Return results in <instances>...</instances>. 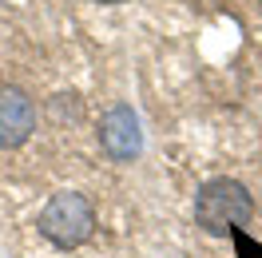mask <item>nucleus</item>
Segmentation results:
<instances>
[{
	"instance_id": "nucleus-1",
	"label": "nucleus",
	"mask_w": 262,
	"mask_h": 258,
	"mask_svg": "<svg viewBox=\"0 0 262 258\" xmlns=\"http://www.w3.org/2000/svg\"><path fill=\"white\" fill-rule=\"evenodd\" d=\"M254 219V195L246 191L238 179L219 175L211 183H203L195 195V223L207 234H238L246 223Z\"/></svg>"
},
{
	"instance_id": "nucleus-2",
	"label": "nucleus",
	"mask_w": 262,
	"mask_h": 258,
	"mask_svg": "<svg viewBox=\"0 0 262 258\" xmlns=\"http://www.w3.org/2000/svg\"><path fill=\"white\" fill-rule=\"evenodd\" d=\"M36 226L56 250H80L83 242L96 234V207L80 191H56L44 203Z\"/></svg>"
},
{
	"instance_id": "nucleus-3",
	"label": "nucleus",
	"mask_w": 262,
	"mask_h": 258,
	"mask_svg": "<svg viewBox=\"0 0 262 258\" xmlns=\"http://www.w3.org/2000/svg\"><path fill=\"white\" fill-rule=\"evenodd\" d=\"M99 147L107 151V159L131 163L143 151V123L131 103H112L99 119Z\"/></svg>"
},
{
	"instance_id": "nucleus-4",
	"label": "nucleus",
	"mask_w": 262,
	"mask_h": 258,
	"mask_svg": "<svg viewBox=\"0 0 262 258\" xmlns=\"http://www.w3.org/2000/svg\"><path fill=\"white\" fill-rule=\"evenodd\" d=\"M36 135V99L20 83H0V151H16Z\"/></svg>"
},
{
	"instance_id": "nucleus-5",
	"label": "nucleus",
	"mask_w": 262,
	"mask_h": 258,
	"mask_svg": "<svg viewBox=\"0 0 262 258\" xmlns=\"http://www.w3.org/2000/svg\"><path fill=\"white\" fill-rule=\"evenodd\" d=\"M96 4H107V8H115V4H127V0H96Z\"/></svg>"
},
{
	"instance_id": "nucleus-6",
	"label": "nucleus",
	"mask_w": 262,
	"mask_h": 258,
	"mask_svg": "<svg viewBox=\"0 0 262 258\" xmlns=\"http://www.w3.org/2000/svg\"><path fill=\"white\" fill-rule=\"evenodd\" d=\"M258 8H262V0H258Z\"/></svg>"
}]
</instances>
